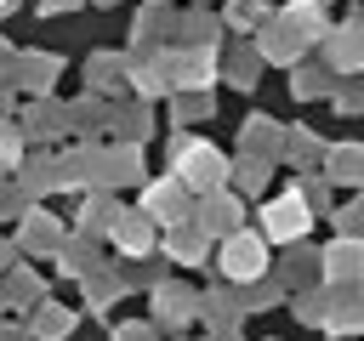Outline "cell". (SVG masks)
Here are the masks:
<instances>
[{
  "label": "cell",
  "instance_id": "6da1fadb",
  "mask_svg": "<svg viewBox=\"0 0 364 341\" xmlns=\"http://www.w3.org/2000/svg\"><path fill=\"white\" fill-rule=\"evenodd\" d=\"M176 182L193 188V193H216L228 182V165H222V153L210 142H188V148L176 142Z\"/></svg>",
  "mask_w": 364,
  "mask_h": 341
},
{
  "label": "cell",
  "instance_id": "7a4b0ae2",
  "mask_svg": "<svg viewBox=\"0 0 364 341\" xmlns=\"http://www.w3.org/2000/svg\"><path fill=\"white\" fill-rule=\"evenodd\" d=\"M222 273H228L233 284H256V278L267 273V239H256V233H228V239H222Z\"/></svg>",
  "mask_w": 364,
  "mask_h": 341
},
{
  "label": "cell",
  "instance_id": "3957f363",
  "mask_svg": "<svg viewBox=\"0 0 364 341\" xmlns=\"http://www.w3.org/2000/svg\"><path fill=\"white\" fill-rule=\"evenodd\" d=\"M307 222H313V210H307V199H301L296 188L262 210V227H267V239H301V233H307Z\"/></svg>",
  "mask_w": 364,
  "mask_h": 341
},
{
  "label": "cell",
  "instance_id": "277c9868",
  "mask_svg": "<svg viewBox=\"0 0 364 341\" xmlns=\"http://www.w3.org/2000/svg\"><path fill=\"white\" fill-rule=\"evenodd\" d=\"M142 210H148V222H165V227H176L182 216H188V188L171 176V182H154L148 193H142Z\"/></svg>",
  "mask_w": 364,
  "mask_h": 341
},
{
  "label": "cell",
  "instance_id": "5b68a950",
  "mask_svg": "<svg viewBox=\"0 0 364 341\" xmlns=\"http://www.w3.org/2000/svg\"><path fill=\"white\" fill-rule=\"evenodd\" d=\"M233 227H239V199H233V193H222V188H216V193H205L199 233L210 239V233H233Z\"/></svg>",
  "mask_w": 364,
  "mask_h": 341
},
{
  "label": "cell",
  "instance_id": "8992f818",
  "mask_svg": "<svg viewBox=\"0 0 364 341\" xmlns=\"http://www.w3.org/2000/svg\"><path fill=\"white\" fill-rule=\"evenodd\" d=\"M114 239H119V250L142 256V250L154 244V227H148V216H136V210H119V216H114Z\"/></svg>",
  "mask_w": 364,
  "mask_h": 341
},
{
  "label": "cell",
  "instance_id": "52a82bcc",
  "mask_svg": "<svg viewBox=\"0 0 364 341\" xmlns=\"http://www.w3.org/2000/svg\"><path fill=\"white\" fill-rule=\"evenodd\" d=\"M324 273H330L336 284H347V278L358 273V239H336V244L324 250Z\"/></svg>",
  "mask_w": 364,
  "mask_h": 341
},
{
  "label": "cell",
  "instance_id": "ba28073f",
  "mask_svg": "<svg viewBox=\"0 0 364 341\" xmlns=\"http://www.w3.org/2000/svg\"><path fill=\"white\" fill-rule=\"evenodd\" d=\"M205 244H210V239H205L199 227H188V233H182V227H171V233H165V256H176V261H199V250H205Z\"/></svg>",
  "mask_w": 364,
  "mask_h": 341
},
{
  "label": "cell",
  "instance_id": "9c48e42d",
  "mask_svg": "<svg viewBox=\"0 0 364 341\" xmlns=\"http://www.w3.org/2000/svg\"><path fill=\"white\" fill-rule=\"evenodd\" d=\"M262 57H296V34H290V23L279 17V23H267V34H262Z\"/></svg>",
  "mask_w": 364,
  "mask_h": 341
},
{
  "label": "cell",
  "instance_id": "30bf717a",
  "mask_svg": "<svg viewBox=\"0 0 364 341\" xmlns=\"http://www.w3.org/2000/svg\"><path fill=\"white\" fill-rule=\"evenodd\" d=\"M57 68H63L57 57H23V85H28V91H46V85L57 80Z\"/></svg>",
  "mask_w": 364,
  "mask_h": 341
},
{
  "label": "cell",
  "instance_id": "8fae6325",
  "mask_svg": "<svg viewBox=\"0 0 364 341\" xmlns=\"http://www.w3.org/2000/svg\"><path fill=\"white\" fill-rule=\"evenodd\" d=\"M97 176H108V182L142 176V153H136V148H114V153H108V170H97Z\"/></svg>",
  "mask_w": 364,
  "mask_h": 341
},
{
  "label": "cell",
  "instance_id": "7c38bea8",
  "mask_svg": "<svg viewBox=\"0 0 364 341\" xmlns=\"http://www.w3.org/2000/svg\"><path fill=\"white\" fill-rule=\"evenodd\" d=\"M205 80H210V57L205 51H188L176 63V85H205Z\"/></svg>",
  "mask_w": 364,
  "mask_h": 341
},
{
  "label": "cell",
  "instance_id": "4fadbf2b",
  "mask_svg": "<svg viewBox=\"0 0 364 341\" xmlns=\"http://www.w3.org/2000/svg\"><path fill=\"white\" fill-rule=\"evenodd\" d=\"M330 176H336V182H353V176H358V142L330 148Z\"/></svg>",
  "mask_w": 364,
  "mask_h": 341
},
{
  "label": "cell",
  "instance_id": "5bb4252c",
  "mask_svg": "<svg viewBox=\"0 0 364 341\" xmlns=\"http://www.w3.org/2000/svg\"><path fill=\"white\" fill-rule=\"evenodd\" d=\"M193 301H199V296H188V290H182V296H176V290H159V313H165V318H176V313L188 318V313H193Z\"/></svg>",
  "mask_w": 364,
  "mask_h": 341
},
{
  "label": "cell",
  "instance_id": "9a60e30c",
  "mask_svg": "<svg viewBox=\"0 0 364 341\" xmlns=\"http://www.w3.org/2000/svg\"><path fill=\"white\" fill-rule=\"evenodd\" d=\"M23 239H28V244H46V250H51V244H57V227H51L46 216H28V227H23Z\"/></svg>",
  "mask_w": 364,
  "mask_h": 341
},
{
  "label": "cell",
  "instance_id": "2e32d148",
  "mask_svg": "<svg viewBox=\"0 0 364 341\" xmlns=\"http://www.w3.org/2000/svg\"><path fill=\"white\" fill-rule=\"evenodd\" d=\"M353 28H358V23H347V34L330 45V51H336V68H353Z\"/></svg>",
  "mask_w": 364,
  "mask_h": 341
},
{
  "label": "cell",
  "instance_id": "e0dca14e",
  "mask_svg": "<svg viewBox=\"0 0 364 341\" xmlns=\"http://www.w3.org/2000/svg\"><path fill=\"white\" fill-rule=\"evenodd\" d=\"M34 330L57 341V335H68V318H63V313H40V324H34Z\"/></svg>",
  "mask_w": 364,
  "mask_h": 341
},
{
  "label": "cell",
  "instance_id": "ac0fdd59",
  "mask_svg": "<svg viewBox=\"0 0 364 341\" xmlns=\"http://www.w3.org/2000/svg\"><path fill=\"white\" fill-rule=\"evenodd\" d=\"M17 153H23L17 131H0V170H6V165H17Z\"/></svg>",
  "mask_w": 364,
  "mask_h": 341
},
{
  "label": "cell",
  "instance_id": "d6986e66",
  "mask_svg": "<svg viewBox=\"0 0 364 341\" xmlns=\"http://www.w3.org/2000/svg\"><path fill=\"white\" fill-rule=\"evenodd\" d=\"M114 341H154V330H148V324H119Z\"/></svg>",
  "mask_w": 364,
  "mask_h": 341
},
{
  "label": "cell",
  "instance_id": "ffe728a7",
  "mask_svg": "<svg viewBox=\"0 0 364 341\" xmlns=\"http://www.w3.org/2000/svg\"><path fill=\"white\" fill-rule=\"evenodd\" d=\"M46 6H74V0H46Z\"/></svg>",
  "mask_w": 364,
  "mask_h": 341
},
{
  "label": "cell",
  "instance_id": "44dd1931",
  "mask_svg": "<svg viewBox=\"0 0 364 341\" xmlns=\"http://www.w3.org/2000/svg\"><path fill=\"white\" fill-rule=\"evenodd\" d=\"M6 6H11V0H0V11H6Z\"/></svg>",
  "mask_w": 364,
  "mask_h": 341
}]
</instances>
